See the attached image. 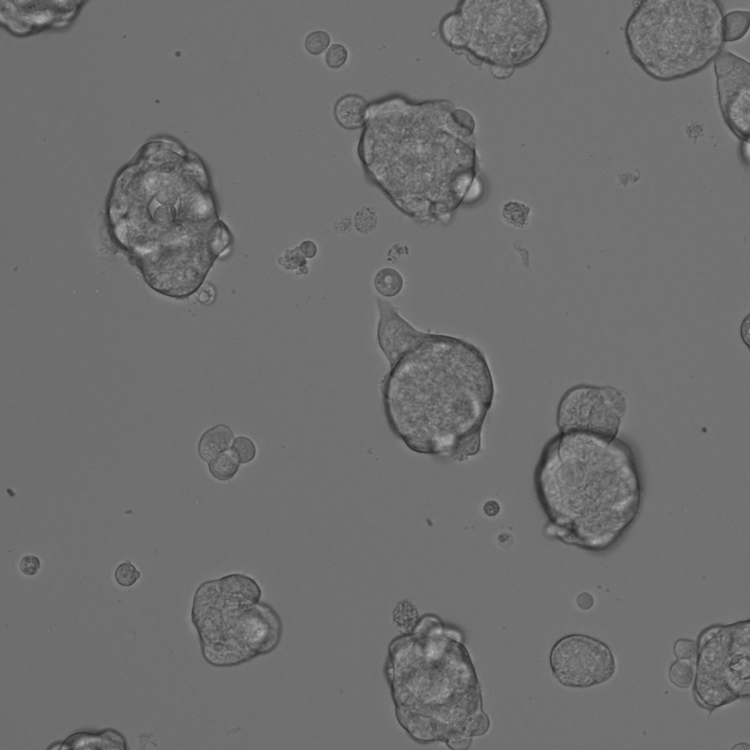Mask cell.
I'll return each mask as SVG.
<instances>
[{"mask_svg":"<svg viewBox=\"0 0 750 750\" xmlns=\"http://www.w3.org/2000/svg\"><path fill=\"white\" fill-rule=\"evenodd\" d=\"M110 216L147 285L172 298L196 293L233 243L205 164L166 137L147 142L120 172Z\"/></svg>","mask_w":750,"mask_h":750,"instance_id":"1","label":"cell"},{"mask_svg":"<svg viewBox=\"0 0 750 750\" xmlns=\"http://www.w3.org/2000/svg\"><path fill=\"white\" fill-rule=\"evenodd\" d=\"M391 368L383 386L386 416L411 449L460 458L478 452L495 384L477 347L431 334Z\"/></svg>","mask_w":750,"mask_h":750,"instance_id":"2","label":"cell"},{"mask_svg":"<svg viewBox=\"0 0 750 750\" xmlns=\"http://www.w3.org/2000/svg\"><path fill=\"white\" fill-rule=\"evenodd\" d=\"M724 10L714 0L644 1L625 27L633 60L662 83L703 71L722 52Z\"/></svg>","mask_w":750,"mask_h":750,"instance_id":"3","label":"cell"},{"mask_svg":"<svg viewBox=\"0 0 750 750\" xmlns=\"http://www.w3.org/2000/svg\"><path fill=\"white\" fill-rule=\"evenodd\" d=\"M261 598L258 583L241 574L199 586L191 620L208 664L218 668L237 667L269 655L279 646L282 620Z\"/></svg>","mask_w":750,"mask_h":750,"instance_id":"4","label":"cell"},{"mask_svg":"<svg viewBox=\"0 0 750 750\" xmlns=\"http://www.w3.org/2000/svg\"><path fill=\"white\" fill-rule=\"evenodd\" d=\"M445 23L453 46L492 68L512 71L534 60L551 33L540 1H464Z\"/></svg>","mask_w":750,"mask_h":750,"instance_id":"5","label":"cell"},{"mask_svg":"<svg viewBox=\"0 0 750 750\" xmlns=\"http://www.w3.org/2000/svg\"><path fill=\"white\" fill-rule=\"evenodd\" d=\"M697 703L713 711L750 694V620L712 625L697 642Z\"/></svg>","mask_w":750,"mask_h":750,"instance_id":"6","label":"cell"},{"mask_svg":"<svg viewBox=\"0 0 750 750\" xmlns=\"http://www.w3.org/2000/svg\"><path fill=\"white\" fill-rule=\"evenodd\" d=\"M626 411V398L616 389L579 385L562 396L557 424L561 433H583L613 440Z\"/></svg>","mask_w":750,"mask_h":750,"instance_id":"7","label":"cell"},{"mask_svg":"<svg viewBox=\"0 0 750 750\" xmlns=\"http://www.w3.org/2000/svg\"><path fill=\"white\" fill-rule=\"evenodd\" d=\"M556 680L571 688H589L609 681L616 670L611 648L604 642L583 634L559 639L549 655Z\"/></svg>","mask_w":750,"mask_h":750,"instance_id":"8","label":"cell"},{"mask_svg":"<svg viewBox=\"0 0 750 750\" xmlns=\"http://www.w3.org/2000/svg\"><path fill=\"white\" fill-rule=\"evenodd\" d=\"M714 63L724 120L737 138L749 142L750 65L728 51H722Z\"/></svg>","mask_w":750,"mask_h":750,"instance_id":"9","label":"cell"},{"mask_svg":"<svg viewBox=\"0 0 750 750\" xmlns=\"http://www.w3.org/2000/svg\"><path fill=\"white\" fill-rule=\"evenodd\" d=\"M3 24L17 35H27L49 27H63L76 16L77 2H4Z\"/></svg>","mask_w":750,"mask_h":750,"instance_id":"10","label":"cell"},{"mask_svg":"<svg viewBox=\"0 0 750 750\" xmlns=\"http://www.w3.org/2000/svg\"><path fill=\"white\" fill-rule=\"evenodd\" d=\"M380 320L378 339L382 351L392 367L400 359L414 351L431 334L413 328L389 302L379 300Z\"/></svg>","mask_w":750,"mask_h":750,"instance_id":"11","label":"cell"},{"mask_svg":"<svg viewBox=\"0 0 750 750\" xmlns=\"http://www.w3.org/2000/svg\"><path fill=\"white\" fill-rule=\"evenodd\" d=\"M234 439V434L230 428L224 424L217 425L207 431L200 438L198 445L199 458L208 464L230 449Z\"/></svg>","mask_w":750,"mask_h":750,"instance_id":"12","label":"cell"},{"mask_svg":"<svg viewBox=\"0 0 750 750\" xmlns=\"http://www.w3.org/2000/svg\"><path fill=\"white\" fill-rule=\"evenodd\" d=\"M367 104L356 95H345L339 100L334 114L337 122L347 130H357L365 122Z\"/></svg>","mask_w":750,"mask_h":750,"instance_id":"13","label":"cell"},{"mask_svg":"<svg viewBox=\"0 0 750 750\" xmlns=\"http://www.w3.org/2000/svg\"><path fill=\"white\" fill-rule=\"evenodd\" d=\"M239 458L231 448L221 453L208 463V469L212 477L219 481L225 482L235 477L241 467Z\"/></svg>","mask_w":750,"mask_h":750,"instance_id":"14","label":"cell"},{"mask_svg":"<svg viewBox=\"0 0 750 750\" xmlns=\"http://www.w3.org/2000/svg\"><path fill=\"white\" fill-rule=\"evenodd\" d=\"M749 11H734L723 18L724 41L735 42L743 38L749 29Z\"/></svg>","mask_w":750,"mask_h":750,"instance_id":"15","label":"cell"},{"mask_svg":"<svg viewBox=\"0 0 750 750\" xmlns=\"http://www.w3.org/2000/svg\"><path fill=\"white\" fill-rule=\"evenodd\" d=\"M374 286L383 296L392 297L401 292L404 287V280L398 270L385 268L377 273L374 280Z\"/></svg>","mask_w":750,"mask_h":750,"instance_id":"16","label":"cell"},{"mask_svg":"<svg viewBox=\"0 0 750 750\" xmlns=\"http://www.w3.org/2000/svg\"><path fill=\"white\" fill-rule=\"evenodd\" d=\"M696 664L684 660H677L672 663L669 670V679L671 683L682 689H687L693 685L695 679Z\"/></svg>","mask_w":750,"mask_h":750,"instance_id":"17","label":"cell"},{"mask_svg":"<svg viewBox=\"0 0 750 750\" xmlns=\"http://www.w3.org/2000/svg\"><path fill=\"white\" fill-rule=\"evenodd\" d=\"M418 618L417 609L408 601L398 603L393 612V620L396 628L404 634L412 633Z\"/></svg>","mask_w":750,"mask_h":750,"instance_id":"18","label":"cell"},{"mask_svg":"<svg viewBox=\"0 0 750 750\" xmlns=\"http://www.w3.org/2000/svg\"><path fill=\"white\" fill-rule=\"evenodd\" d=\"M531 209L518 202H509L504 208L503 215L506 221L516 228L527 225Z\"/></svg>","mask_w":750,"mask_h":750,"instance_id":"19","label":"cell"},{"mask_svg":"<svg viewBox=\"0 0 750 750\" xmlns=\"http://www.w3.org/2000/svg\"><path fill=\"white\" fill-rule=\"evenodd\" d=\"M378 223L379 216L371 208L362 207L354 216V228L362 234L372 233L376 229Z\"/></svg>","mask_w":750,"mask_h":750,"instance_id":"20","label":"cell"},{"mask_svg":"<svg viewBox=\"0 0 750 750\" xmlns=\"http://www.w3.org/2000/svg\"><path fill=\"white\" fill-rule=\"evenodd\" d=\"M115 577L120 586L129 588L133 586L141 578V573L130 560H127L117 567Z\"/></svg>","mask_w":750,"mask_h":750,"instance_id":"21","label":"cell"},{"mask_svg":"<svg viewBox=\"0 0 750 750\" xmlns=\"http://www.w3.org/2000/svg\"><path fill=\"white\" fill-rule=\"evenodd\" d=\"M241 464H247L255 460L257 448L255 443L246 437L240 436L234 439L232 447Z\"/></svg>","mask_w":750,"mask_h":750,"instance_id":"22","label":"cell"},{"mask_svg":"<svg viewBox=\"0 0 750 750\" xmlns=\"http://www.w3.org/2000/svg\"><path fill=\"white\" fill-rule=\"evenodd\" d=\"M673 653L677 660L689 661L696 664L698 654L697 642L690 639H680L675 643Z\"/></svg>","mask_w":750,"mask_h":750,"instance_id":"23","label":"cell"},{"mask_svg":"<svg viewBox=\"0 0 750 750\" xmlns=\"http://www.w3.org/2000/svg\"><path fill=\"white\" fill-rule=\"evenodd\" d=\"M330 43V35L327 32L318 31L307 36L305 47L311 55L319 56L326 51Z\"/></svg>","mask_w":750,"mask_h":750,"instance_id":"24","label":"cell"},{"mask_svg":"<svg viewBox=\"0 0 750 750\" xmlns=\"http://www.w3.org/2000/svg\"><path fill=\"white\" fill-rule=\"evenodd\" d=\"M348 51L342 44L336 43L329 47L326 54L327 65L332 68H339L347 61Z\"/></svg>","mask_w":750,"mask_h":750,"instance_id":"25","label":"cell"},{"mask_svg":"<svg viewBox=\"0 0 750 750\" xmlns=\"http://www.w3.org/2000/svg\"><path fill=\"white\" fill-rule=\"evenodd\" d=\"M19 567L23 574L27 576H34L40 571L41 563L38 557L28 555L21 559Z\"/></svg>","mask_w":750,"mask_h":750,"instance_id":"26","label":"cell"},{"mask_svg":"<svg viewBox=\"0 0 750 750\" xmlns=\"http://www.w3.org/2000/svg\"><path fill=\"white\" fill-rule=\"evenodd\" d=\"M216 292L212 285H206L200 288L196 292V299L199 303L204 306H211L216 301Z\"/></svg>","mask_w":750,"mask_h":750,"instance_id":"27","label":"cell"},{"mask_svg":"<svg viewBox=\"0 0 750 750\" xmlns=\"http://www.w3.org/2000/svg\"><path fill=\"white\" fill-rule=\"evenodd\" d=\"M354 227V221L351 217L347 216H339L333 224V229L335 233L342 236L351 233Z\"/></svg>","mask_w":750,"mask_h":750,"instance_id":"28","label":"cell"},{"mask_svg":"<svg viewBox=\"0 0 750 750\" xmlns=\"http://www.w3.org/2000/svg\"><path fill=\"white\" fill-rule=\"evenodd\" d=\"M290 255L286 254L285 262L289 265V269H295L296 268H307L306 258L303 255L299 248H296L292 251H287Z\"/></svg>","mask_w":750,"mask_h":750,"instance_id":"29","label":"cell"},{"mask_svg":"<svg viewBox=\"0 0 750 750\" xmlns=\"http://www.w3.org/2000/svg\"><path fill=\"white\" fill-rule=\"evenodd\" d=\"M408 253L409 250L406 246L396 244L389 250L388 260L389 262L395 263L398 261L400 258L405 255H408Z\"/></svg>","mask_w":750,"mask_h":750,"instance_id":"30","label":"cell"},{"mask_svg":"<svg viewBox=\"0 0 750 750\" xmlns=\"http://www.w3.org/2000/svg\"><path fill=\"white\" fill-rule=\"evenodd\" d=\"M299 248L306 258H313L317 253V247L316 244L311 241H304L301 245H300Z\"/></svg>","mask_w":750,"mask_h":750,"instance_id":"31","label":"cell"},{"mask_svg":"<svg viewBox=\"0 0 750 750\" xmlns=\"http://www.w3.org/2000/svg\"><path fill=\"white\" fill-rule=\"evenodd\" d=\"M484 512L488 517H495L501 512V507L495 501H489L485 505Z\"/></svg>","mask_w":750,"mask_h":750,"instance_id":"32","label":"cell"},{"mask_svg":"<svg viewBox=\"0 0 750 750\" xmlns=\"http://www.w3.org/2000/svg\"><path fill=\"white\" fill-rule=\"evenodd\" d=\"M732 749L750 750V746H749V744H744V743L743 744H738L734 747H733Z\"/></svg>","mask_w":750,"mask_h":750,"instance_id":"33","label":"cell"}]
</instances>
